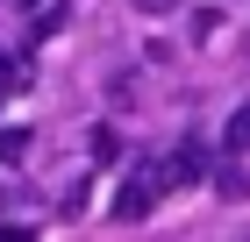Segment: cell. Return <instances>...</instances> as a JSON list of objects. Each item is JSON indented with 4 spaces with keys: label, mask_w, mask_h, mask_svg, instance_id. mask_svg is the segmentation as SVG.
I'll list each match as a JSON object with an SVG mask.
<instances>
[{
    "label": "cell",
    "mask_w": 250,
    "mask_h": 242,
    "mask_svg": "<svg viewBox=\"0 0 250 242\" xmlns=\"http://www.w3.org/2000/svg\"><path fill=\"white\" fill-rule=\"evenodd\" d=\"M64 21H72V7H64V0H50V7H43V15L29 21V29H36V36H58Z\"/></svg>",
    "instance_id": "52a82bcc"
},
{
    "label": "cell",
    "mask_w": 250,
    "mask_h": 242,
    "mask_svg": "<svg viewBox=\"0 0 250 242\" xmlns=\"http://www.w3.org/2000/svg\"><path fill=\"white\" fill-rule=\"evenodd\" d=\"M29 135L36 129H0V164H21L29 157Z\"/></svg>",
    "instance_id": "8992f818"
},
{
    "label": "cell",
    "mask_w": 250,
    "mask_h": 242,
    "mask_svg": "<svg viewBox=\"0 0 250 242\" xmlns=\"http://www.w3.org/2000/svg\"><path fill=\"white\" fill-rule=\"evenodd\" d=\"M21 86H29V78H21V57H7V50H0V107H7Z\"/></svg>",
    "instance_id": "5b68a950"
},
{
    "label": "cell",
    "mask_w": 250,
    "mask_h": 242,
    "mask_svg": "<svg viewBox=\"0 0 250 242\" xmlns=\"http://www.w3.org/2000/svg\"><path fill=\"white\" fill-rule=\"evenodd\" d=\"M136 7H143V15H172L179 0H136Z\"/></svg>",
    "instance_id": "9c48e42d"
},
{
    "label": "cell",
    "mask_w": 250,
    "mask_h": 242,
    "mask_svg": "<svg viewBox=\"0 0 250 242\" xmlns=\"http://www.w3.org/2000/svg\"><path fill=\"white\" fill-rule=\"evenodd\" d=\"M214 192H222V200H243V164H236V149L214 164Z\"/></svg>",
    "instance_id": "3957f363"
},
{
    "label": "cell",
    "mask_w": 250,
    "mask_h": 242,
    "mask_svg": "<svg viewBox=\"0 0 250 242\" xmlns=\"http://www.w3.org/2000/svg\"><path fill=\"white\" fill-rule=\"evenodd\" d=\"M157 192H172V178H165V164L157 157H143V164L122 178V200H115V221H143L157 206Z\"/></svg>",
    "instance_id": "6da1fadb"
},
{
    "label": "cell",
    "mask_w": 250,
    "mask_h": 242,
    "mask_svg": "<svg viewBox=\"0 0 250 242\" xmlns=\"http://www.w3.org/2000/svg\"><path fill=\"white\" fill-rule=\"evenodd\" d=\"M222 149H236V157L250 149V100H243V107L229 114V129H222Z\"/></svg>",
    "instance_id": "277c9868"
},
{
    "label": "cell",
    "mask_w": 250,
    "mask_h": 242,
    "mask_svg": "<svg viewBox=\"0 0 250 242\" xmlns=\"http://www.w3.org/2000/svg\"><path fill=\"white\" fill-rule=\"evenodd\" d=\"M200 171H208V149H200V143H179L172 157H165V178H172V186H193Z\"/></svg>",
    "instance_id": "7a4b0ae2"
},
{
    "label": "cell",
    "mask_w": 250,
    "mask_h": 242,
    "mask_svg": "<svg viewBox=\"0 0 250 242\" xmlns=\"http://www.w3.org/2000/svg\"><path fill=\"white\" fill-rule=\"evenodd\" d=\"M93 157H100V164H115V157H122V135H115V129H93Z\"/></svg>",
    "instance_id": "ba28073f"
}]
</instances>
